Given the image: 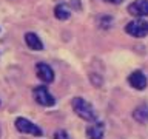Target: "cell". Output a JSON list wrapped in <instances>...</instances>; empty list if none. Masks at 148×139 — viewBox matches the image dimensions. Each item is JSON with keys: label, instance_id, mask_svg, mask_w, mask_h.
<instances>
[{"label": "cell", "instance_id": "ba28073f", "mask_svg": "<svg viewBox=\"0 0 148 139\" xmlns=\"http://www.w3.org/2000/svg\"><path fill=\"white\" fill-rule=\"evenodd\" d=\"M103 134H105V125L102 122H99V120L86 128V138L88 139H103Z\"/></svg>", "mask_w": 148, "mask_h": 139}, {"label": "cell", "instance_id": "7c38bea8", "mask_svg": "<svg viewBox=\"0 0 148 139\" xmlns=\"http://www.w3.org/2000/svg\"><path fill=\"white\" fill-rule=\"evenodd\" d=\"M54 139H69V136L65 130H57V131L54 133Z\"/></svg>", "mask_w": 148, "mask_h": 139}, {"label": "cell", "instance_id": "7a4b0ae2", "mask_svg": "<svg viewBox=\"0 0 148 139\" xmlns=\"http://www.w3.org/2000/svg\"><path fill=\"white\" fill-rule=\"evenodd\" d=\"M125 31L128 32L130 36L137 37V39H142L148 34V22L143 20V19H137V20L130 22L127 26H125Z\"/></svg>", "mask_w": 148, "mask_h": 139}, {"label": "cell", "instance_id": "52a82bcc", "mask_svg": "<svg viewBox=\"0 0 148 139\" xmlns=\"http://www.w3.org/2000/svg\"><path fill=\"white\" fill-rule=\"evenodd\" d=\"M128 83L136 90H145L147 88V77L142 71H133L128 77Z\"/></svg>", "mask_w": 148, "mask_h": 139}, {"label": "cell", "instance_id": "30bf717a", "mask_svg": "<svg viewBox=\"0 0 148 139\" xmlns=\"http://www.w3.org/2000/svg\"><path fill=\"white\" fill-rule=\"evenodd\" d=\"M25 42L31 50H36V51L43 50V42L39 39V36H37L36 32H26L25 34Z\"/></svg>", "mask_w": 148, "mask_h": 139}, {"label": "cell", "instance_id": "8fae6325", "mask_svg": "<svg viewBox=\"0 0 148 139\" xmlns=\"http://www.w3.org/2000/svg\"><path fill=\"white\" fill-rule=\"evenodd\" d=\"M54 16L57 17L59 20H68L69 16H71V12H69V8L66 6V5L60 3L54 8Z\"/></svg>", "mask_w": 148, "mask_h": 139}, {"label": "cell", "instance_id": "5bb4252c", "mask_svg": "<svg viewBox=\"0 0 148 139\" xmlns=\"http://www.w3.org/2000/svg\"><path fill=\"white\" fill-rule=\"evenodd\" d=\"M0 134H2V130H0Z\"/></svg>", "mask_w": 148, "mask_h": 139}, {"label": "cell", "instance_id": "3957f363", "mask_svg": "<svg viewBox=\"0 0 148 139\" xmlns=\"http://www.w3.org/2000/svg\"><path fill=\"white\" fill-rule=\"evenodd\" d=\"M32 96H34V100L42 107H53L56 104V99L46 87H36L32 91Z\"/></svg>", "mask_w": 148, "mask_h": 139}, {"label": "cell", "instance_id": "6da1fadb", "mask_svg": "<svg viewBox=\"0 0 148 139\" xmlns=\"http://www.w3.org/2000/svg\"><path fill=\"white\" fill-rule=\"evenodd\" d=\"M71 105H73V110L76 111V114L80 119L86 120V122H97L96 110L92 108V105L90 102H86L83 97H74Z\"/></svg>", "mask_w": 148, "mask_h": 139}, {"label": "cell", "instance_id": "277c9868", "mask_svg": "<svg viewBox=\"0 0 148 139\" xmlns=\"http://www.w3.org/2000/svg\"><path fill=\"white\" fill-rule=\"evenodd\" d=\"M16 128L20 133L32 134V136H42V133H43L39 125H36L34 122L28 120L26 118H17L16 119Z\"/></svg>", "mask_w": 148, "mask_h": 139}, {"label": "cell", "instance_id": "5b68a950", "mask_svg": "<svg viewBox=\"0 0 148 139\" xmlns=\"http://www.w3.org/2000/svg\"><path fill=\"white\" fill-rule=\"evenodd\" d=\"M128 12L134 17L148 16V0H136L128 5Z\"/></svg>", "mask_w": 148, "mask_h": 139}, {"label": "cell", "instance_id": "8992f818", "mask_svg": "<svg viewBox=\"0 0 148 139\" xmlns=\"http://www.w3.org/2000/svg\"><path fill=\"white\" fill-rule=\"evenodd\" d=\"M36 71H37V77H39L42 82L49 83V82L54 81V71H53V68H51L49 65H46V63H37L36 65Z\"/></svg>", "mask_w": 148, "mask_h": 139}, {"label": "cell", "instance_id": "9c48e42d", "mask_svg": "<svg viewBox=\"0 0 148 139\" xmlns=\"http://www.w3.org/2000/svg\"><path fill=\"white\" fill-rule=\"evenodd\" d=\"M133 118H134V120H137L139 124H143V125L148 124V105L142 104V105H139L137 108H134Z\"/></svg>", "mask_w": 148, "mask_h": 139}, {"label": "cell", "instance_id": "4fadbf2b", "mask_svg": "<svg viewBox=\"0 0 148 139\" xmlns=\"http://www.w3.org/2000/svg\"><path fill=\"white\" fill-rule=\"evenodd\" d=\"M105 2H108V3H113V5H119V3H122L123 0H105Z\"/></svg>", "mask_w": 148, "mask_h": 139}]
</instances>
